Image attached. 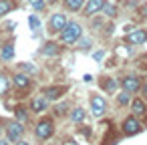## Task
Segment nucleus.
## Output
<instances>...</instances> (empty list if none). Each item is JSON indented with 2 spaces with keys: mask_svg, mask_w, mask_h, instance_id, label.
<instances>
[{
  "mask_svg": "<svg viewBox=\"0 0 147 145\" xmlns=\"http://www.w3.org/2000/svg\"><path fill=\"white\" fill-rule=\"evenodd\" d=\"M85 2L87 0H63V6L69 12H79V10L85 8Z\"/></svg>",
  "mask_w": 147,
  "mask_h": 145,
  "instance_id": "obj_17",
  "label": "nucleus"
},
{
  "mask_svg": "<svg viewBox=\"0 0 147 145\" xmlns=\"http://www.w3.org/2000/svg\"><path fill=\"white\" fill-rule=\"evenodd\" d=\"M18 69H20V73H30V75H36V67H34L32 63H20V65H18Z\"/></svg>",
  "mask_w": 147,
  "mask_h": 145,
  "instance_id": "obj_26",
  "label": "nucleus"
},
{
  "mask_svg": "<svg viewBox=\"0 0 147 145\" xmlns=\"http://www.w3.org/2000/svg\"><path fill=\"white\" fill-rule=\"evenodd\" d=\"M141 131H143V125H141L139 117L129 115V117L123 119V123H121V133H123V135L133 137V135H137V133H141Z\"/></svg>",
  "mask_w": 147,
  "mask_h": 145,
  "instance_id": "obj_3",
  "label": "nucleus"
},
{
  "mask_svg": "<svg viewBox=\"0 0 147 145\" xmlns=\"http://www.w3.org/2000/svg\"><path fill=\"white\" fill-rule=\"evenodd\" d=\"M4 135H6V139L8 141H12V143H16V141H20L22 139V135H24V125L20 123V121H6V125H4Z\"/></svg>",
  "mask_w": 147,
  "mask_h": 145,
  "instance_id": "obj_4",
  "label": "nucleus"
},
{
  "mask_svg": "<svg viewBox=\"0 0 147 145\" xmlns=\"http://www.w3.org/2000/svg\"><path fill=\"white\" fill-rule=\"evenodd\" d=\"M28 113H30V107H24V105H16V107H14V117H16V121H20V123H24V121L28 119Z\"/></svg>",
  "mask_w": 147,
  "mask_h": 145,
  "instance_id": "obj_18",
  "label": "nucleus"
},
{
  "mask_svg": "<svg viewBox=\"0 0 147 145\" xmlns=\"http://www.w3.org/2000/svg\"><path fill=\"white\" fill-rule=\"evenodd\" d=\"M28 24H30V28H38V24H40V22H38V18H36V16H30Z\"/></svg>",
  "mask_w": 147,
  "mask_h": 145,
  "instance_id": "obj_27",
  "label": "nucleus"
},
{
  "mask_svg": "<svg viewBox=\"0 0 147 145\" xmlns=\"http://www.w3.org/2000/svg\"><path fill=\"white\" fill-rule=\"evenodd\" d=\"M40 53L45 55V57H59L61 53H63V47L59 45V42H45L42 45V49H40Z\"/></svg>",
  "mask_w": 147,
  "mask_h": 145,
  "instance_id": "obj_16",
  "label": "nucleus"
},
{
  "mask_svg": "<svg viewBox=\"0 0 147 145\" xmlns=\"http://www.w3.org/2000/svg\"><path fill=\"white\" fill-rule=\"evenodd\" d=\"M101 12H105L107 16H111V18H113V16H117V6H115V4H111V2H105V6H103V10H101Z\"/></svg>",
  "mask_w": 147,
  "mask_h": 145,
  "instance_id": "obj_25",
  "label": "nucleus"
},
{
  "mask_svg": "<svg viewBox=\"0 0 147 145\" xmlns=\"http://www.w3.org/2000/svg\"><path fill=\"white\" fill-rule=\"evenodd\" d=\"M81 36H83V26L79 22H69L59 34L63 45H75V42L81 40Z\"/></svg>",
  "mask_w": 147,
  "mask_h": 145,
  "instance_id": "obj_1",
  "label": "nucleus"
},
{
  "mask_svg": "<svg viewBox=\"0 0 147 145\" xmlns=\"http://www.w3.org/2000/svg\"><path fill=\"white\" fill-rule=\"evenodd\" d=\"M85 117H87V113H85V109H81V107H77V109H73L71 111V121L73 123H83L85 121Z\"/></svg>",
  "mask_w": 147,
  "mask_h": 145,
  "instance_id": "obj_20",
  "label": "nucleus"
},
{
  "mask_svg": "<svg viewBox=\"0 0 147 145\" xmlns=\"http://www.w3.org/2000/svg\"><path fill=\"white\" fill-rule=\"evenodd\" d=\"M139 14H141V18H147V2H143V6L139 8Z\"/></svg>",
  "mask_w": 147,
  "mask_h": 145,
  "instance_id": "obj_28",
  "label": "nucleus"
},
{
  "mask_svg": "<svg viewBox=\"0 0 147 145\" xmlns=\"http://www.w3.org/2000/svg\"><path fill=\"white\" fill-rule=\"evenodd\" d=\"M67 91H69V87H65V85H51V87H45L42 89V95L49 101H61Z\"/></svg>",
  "mask_w": 147,
  "mask_h": 145,
  "instance_id": "obj_6",
  "label": "nucleus"
},
{
  "mask_svg": "<svg viewBox=\"0 0 147 145\" xmlns=\"http://www.w3.org/2000/svg\"><path fill=\"white\" fill-rule=\"evenodd\" d=\"M12 83H14V89H20V91H30L32 85H34L32 79L28 75H24V73H16L14 79H12Z\"/></svg>",
  "mask_w": 147,
  "mask_h": 145,
  "instance_id": "obj_9",
  "label": "nucleus"
},
{
  "mask_svg": "<svg viewBox=\"0 0 147 145\" xmlns=\"http://www.w3.org/2000/svg\"><path fill=\"white\" fill-rule=\"evenodd\" d=\"M99 87H101L107 95H113V93H117L119 83H117L113 77H101V79H99Z\"/></svg>",
  "mask_w": 147,
  "mask_h": 145,
  "instance_id": "obj_14",
  "label": "nucleus"
},
{
  "mask_svg": "<svg viewBox=\"0 0 147 145\" xmlns=\"http://www.w3.org/2000/svg\"><path fill=\"white\" fill-rule=\"evenodd\" d=\"M49 103H51V101H49L45 95H40V97H32L28 107H30L32 113H45V111L49 109Z\"/></svg>",
  "mask_w": 147,
  "mask_h": 145,
  "instance_id": "obj_11",
  "label": "nucleus"
},
{
  "mask_svg": "<svg viewBox=\"0 0 147 145\" xmlns=\"http://www.w3.org/2000/svg\"><path fill=\"white\" fill-rule=\"evenodd\" d=\"M0 145H12V141H8V139L4 137V139H0Z\"/></svg>",
  "mask_w": 147,
  "mask_h": 145,
  "instance_id": "obj_30",
  "label": "nucleus"
},
{
  "mask_svg": "<svg viewBox=\"0 0 147 145\" xmlns=\"http://www.w3.org/2000/svg\"><path fill=\"white\" fill-rule=\"evenodd\" d=\"M125 42H129V45H143V42H147V30L137 28V30L129 32L125 36Z\"/></svg>",
  "mask_w": 147,
  "mask_h": 145,
  "instance_id": "obj_12",
  "label": "nucleus"
},
{
  "mask_svg": "<svg viewBox=\"0 0 147 145\" xmlns=\"http://www.w3.org/2000/svg\"><path fill=\"white\" fill-rule=\"evenodd\" d=\"M57 2V0H47V4H55Z\"/></svg>",
  "mask_w": 147,
  "mask_h": 145,
  "instance_id": "obj_33",
  "label": "nucleus"
},
{
  "mask_svg": "<svg viewBox=\"0 0 147 145\" xmlns=\"http://www.w3.org/2000/svg\"><path fill=\"white\" fill-rule=\"evenodd\" d=\"M131 99H133V97H131V93L123 89V91L117 95V105H119V107H127V105L131 103Z\"/></svg>",
  "mask_w": 147,
  "mask_h": 145,
  "instance_id": "obj_22",
  "label": "nucleus"
},
{
  "mask_svg": "<svg viewBox=\"0 0 147 145\" xmlns=\"http://www.w3.org/2000/svg\"><path fill=\"white\" fill-rule=\"evenodd\" d=\"M4 125H6V123H2V121H0V133L4 131Z\"/></svg>",
  "mask_w": 147,
  "mask_h": 145,
  "instance_id": "obj_32",
  "label": "nucleus"
},
{
  "mask_svg": "<svg viewBox=\"0 0 147 145\" xmlns=\"http://www.w3.org/2000/svg\"><path fill=\"white\" fill-rule=\"evenodd\" d=\"M69 24V18H67V14H63V12H55L51 18H49V32L51 34H61V30L65 28Z\"/></svg>",
  "mask_w": 147,
  "mask_h": 145,
  "instance_id": "obj_5",
  "label": "nucleus"
},
{
  "mask_svg": "<svg viewBox=\"0 0 147 145\" xmlns=\"http://www.w3.org/2000/svg\"><path fill=\"white\" fill-rule=\"evenodd\" d=\"M129 107H131V115H135V117H143V115L147 113V101H145L143 97L131 99Z\"/></svg>",
  "mask_w": 147,
  "mask_h": 145,
  "instance_id": "obj_10",
  "label": "nucleus"
},
{
  "mask_svg": "<svg viewBox=\"0 0 147 145\" xmlns=\"http://www.w3.org/2000/svg\"><path fill=\"white\" fill-rule=\"evenodd\" d=\"M91 111H93L95 117H101L107 111V101H105L103 95H95V93L91 95Z\"/></svg>",
  "mask_w": 147,
  "mask_h": 145,
  "instance_id": "obj_7",
  "label": "nucleus"
},
{
  "mask_svg": "<svg viewBox=\"0 0 147 145\" xmlns=\"http://www.w3.org/2000/svg\"><path fill=\"white\" fill-rule=\"evenodd\" d=\"M10 85H12V83H10V79H8V77H6L4 73H0V99H2V97H4V95L8 93Z\"/></svg>",
  "mask_w": 147,
  "mask_h": 145,
  "instance_id": "obj_21",
  "label": "nucleus"
},
{
  "mask_svg": "<svg viewBox=\"0 0 147 145\" xmlns=\"http://www.w3.org/2000/svg\"><path fill=\"white\" fill-rule=\"evenodd\" d=\"M14 145H30V143H28V141H24V139H20V141H16Z\"/></svg>",
  "mask_w": 147,
  "mask_h": 145,
  "instance_id": "obj_31",
  "label": "nucleus"
},
{
  "mask_svg": "<svg viewBox=\"0 0 147 145\" xmlns=\"http://www.w3.org/2000/svg\"><path fill=\"white\" fill-rule=\"evenodd\" d=\"M14 59V42L6 40L4 45H0V61L2 63H10Z\"/></svg>",
  "mask_w": 147,
  "mask_h": 145,
  "instance_id": "obj_13",
  "label": "nucleus"
},
{
  "mask_svg": "<svg viewBox=\"0 0 147 145\" xmlns=\"http://www.w3.org/2000/svg\"><path fill=\"white\" fill-rule=\"evenodd\" d=\"M141 85H143V83H141V79H139V77H135V75H127V77L121 81V87H123L125 91H129L131 95H133V93H137V91H141Z\"/></svg>",
  "mask_w": 147,
  "mask_h": 145,
  "instance_id": "obj_8",
  "label": "nucleus"
},
{
  "mask_svg": "<svg viewBox=\"0 0 147 145\" xmlns=\"http://www.w3.org/2000/svg\"><path fill=\"white\" fill-rule=\"evenodd\" d=\"M16 8V2L14 0H0V18L6 16L8 12H12Z\"/></svg>",
  "mask_w": 147,
  "mask_h": 145,
  "instance_id": "obj_19",
  "label": "nucleus"
},
{
  "mask_svg": "<svg viewBox=\"0 0 147 145\" xmlns=\"http://www.w3.org/2000/svg\"><path fill=\"white\" fill-rule=\"evenodd\" d=\"M53 135H55V123H53V119H40L36 123V127H34V137L38 141H47Z\"/></svg>",
  "mask_w": 147,
  "mask_h": 145,
  "instance_id": "obj_2",
  "label": "nucleus"
},
{
  "mask_svg": "<svg viewBox=\"0 0 147 145\" xmlns=\"http://www.w3.org/2000/svg\"><path fill=\"white\" fill-rule=\"evenodd\" d=\"M105 2H107V0H87L83 10H85V14H87V16H93V14H97V12H101V10H103Z\"/></svg>",
  "mask_w": 147,
  "mask_h": 145,
  "instance_id": "obj_15",
  "label": "nucleus"
},
{
  "mask_svg": "<svg viewBox=\"0 0 147 145\" xmlns=\"http://www.w3.org/2000/svg\"><path fill=\"white\" fill-rule=\"evenodd\" d=\"M109 131H111V133H105V139L101 141V145H109V141H111V143H115V141L119 139V137L115 135V127H113V125H111V129H109Z\"/></svg>",
  "mask_w": 147,
  "mask_h": 145,
  "instance_id": "obj_23",
  "label": "nucleus"
},
{
  "mask_svg": "<svg viewBox=\"0 0 147 145\" xmlns=\"http://www.w3.org/2000/svg\"><path fill=\"white\" fill-rule=\"evenodd\" d=\"M28 2H30V6H32L36 12L47 10V0H28Z\"/></svg>",
  "mask_w": 147,
  "mask_h": 145,
  "instance_id": "obj_24",
  "label": "nucleus"
},
{
  "mask_svg": "<svg viewBox=\"0 0 147 145\" xmlns=\"http://www.w3.org/2000/svg\"><path fill=\"white\" fill-rule=\"evenodd\" d=\"M141 97H143V99L147 101V81H145V83L141 85Z\"/></svg>",
  "mask_w": 147,
  "mask_h": 145,
  "instance_id": "obj_29",
  "label": "nucleus"
}]
</instances>
